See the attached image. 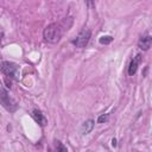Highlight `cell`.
<instances>
[{
  "label": "cell",
  "instance_id": "obj_10",
  "mask_svg": "<svg viewBox=\"0 0 152 152\" xmlns=\"http://www.w3.org/2000/svg\"><path fill=\"white\" fill-rule=\"evenodd\" d=\"M112 40H113V38H112L110 36H103V37L100 38V43H101V44H104V45H106V44H109Z\"/></svg>",
  "mask_w": 152,
  "mask_h": 152
},
{
  "label": "cell",
  "instance_id": "obj_11",
  "mask_svg": "<svg viewBox=\"0 0 152 152\" xmlns=\"http://www.w3.org/2000/svg\"><path fill=\"white\" fill-rule=\"evenodd\" d=\"M108 118H109V115H108V114H102V115H100V116H99L97 122H99V124H102V122L107 121V120H108Z\"/></svg>",
  "mask_w": 152,
  "mask_h": 152
},
{
  "label": "cell",
  "instance_id": "obj_7",
  "mask_svg": "<svg viewBox=\"0 0 152 152\" xmlns=\"http://www.w3.org/2000/svg\"><path fill=\"white\" fill-rule=\"evenodd\" d=\"M151 44H152V37H151V36L141 37V38L139 39V42H138V46H139L141 50H144V51L148 50V49L151 48Z\"/></svg>",
  "mask_w": 152,
  "mask_h": 152
},
{
  "label": "cell",
  "instance_id": "obj_8",
  "mask_svg": "<svg viewBox=\"0 0 152 152\" xmlns=\"http://www.w3.org/2000/svg\"><path fill=\"white\" fill-rule=\"evenodd\" d=\"M93 127H94V121H93L91 119L84 121L83 125H82V127H81L82 134H88V133H90V131L93 129Z\"/></svg>",
  "mask_w": 152,
  "mask_h": 152
},
{
  "label": "cell",
  "instance_id": "obj_5",
  "mask_svg": "<svg viewBox=\"0 0 152 152\" xmlns=\"http://www.w3.org/2000/svg\"><path fill=\"white\" fill-rule=\"evenodd\" d=\"M140 62H141V55L138 53V55L131 61V63H129V66H128V75H129V76H133V75L137 72V69H138V65H139Z\"/></svg>",
  "mask_w": 152,
  "mask_h": 152
},
{
  "label": "cell",
  "instance_id": "obj_3",
  "mask_svg": "<svg viewBox=\"0 0 152 152\" xmlns=\"http://www.w3.org/2000/svg\"><path fill=\"white\" fill-rule=\"evenodd\" d=\"M0 103L8 110V112H15L18 108L17 102L8 95L7 90L4 88H0Z\"/></svg>",
  "mask_w": 152,
  "mask_h": 152
},
{
  "label": "cell",
  "instance_id": "obj_9",
  "mask_svg": "<svg viewBox=\"0 0 152 152\" xmlns=\"http://www.w3.org/2000/svg\"><path fill=\"white\" fill-rule=\"evenodd\" d=\"M56 152H68V151H66V147L61 141H57L56 142Z\"/></svg>",
  "mask_w": 152,
  "mask_h": 152
},
{
  "label": "cell",
  "instance_id": "obj_2",
  "mask_svg": "<svg viewBox=\"0 0 152 152\" xmlns=\"http://www.w3.org/2000/svg\"><path fill=\"white\" fill-rule=\"evenodd\" d=\"M1 71L7 76V77H11L15 81L19 80L20 77V70H19V66L13 63V62H8V61H5L1 63Z\"/></svg>",
  "mask_w": 152,
  "mask_h": 152
},
{
  "label": "cell",
  "instance_id": "obj_1",
  "mask_svg": "<svg viewBox=\"0 0 152 152\" xmlns=\"http://www.w3.org/2000/svg\"><path fill=\"white\" fill-rule=\"evenodd\" d=\"M62 33H63V30L61 27V24H57V23H52L50 25H48L45 28H44V32H43V36H44V39L49 43H57L59 42L61 37H62Z\"/></svg>",
  "mask_w": 152,
  "mask_h": 152
},
{
  "label": "cell",
  "instance_id": "obj_12",
  "mask_svg": "<svg viewBox=\"0 0 152 152\" xmlns=\"http://www.w3.org/2000/svg\"><path fill=\"white\" fill-rule=\"evenodd\" d=\"M112 145H113V146H116V140H115V139L112 140Z\"/></svg>",
  "mask_w": 152,
  "mask_h": 152
},
{
  "label": "cell",
  "instance_id": "obj_6",
  "mask_svg": "<svg viewBox=\"0 0 152 152\" xmlns=\"http://www.w3.org/2000/svg\"><path fill=\"white\" fill-rule=\"evenodd\" d=\"M32 118L42 126V127H44L46 124H48V120H46V118L44 116V114L39 110V109H33L32 110Z\"/></svg>",
  "mask_w": 152,
  "mask_h": 152
},
{
  "label": "cell",
  "instance_id": "obj_4",
  "mask_svg": "<svg viewBox=\"0 0 152 152\" xmlns=\"http://www.w3.org/2000/svg\"><path fill=\"white\" fill-rule=\"evenodd\" d=\"M90 34H91V32H90V30L89 28H83L78 34H77V37L72 40V44L76 46V48H80V49H83V48H86L87 46V44L89 43V39H90Z\"/></svg>",
  "mask_w": 152,
  "mask_h": 152
}]
</instances>
